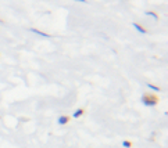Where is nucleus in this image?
I'll list each match as a JSON object with an SVG mask.
<instances>
[{
    "label": "nucleus",
    "instance_id": "nucleus-1",
    "mask_svg": "<svg viewBox=\"0 0 168 148\" xmlns=\"http://www.w3.org/2000/svg\"><path fill=\"white\" fill-rule=\"evenodd\" d=\"M142 103L147 107H153L157 104V98L154 96H143L142 97Z\"/></svg>",
    "mask_w": 168,
    "mask_h": 148
},
{
    "label": "nucleus",
    "instance_id": "nucleus-2",
    "mask_svg": "<svg viewBox=\"0 0 168 148\" xmlns=\"http://www.w3.org/2000/svg\"><path fill=\"white\" fill-rule=\"evenodd\" d=\"M133 28H135L138 32H140V33H146V29L144 28H142L139 24H136V22H133Z\"/></svg>",
    "mask_w": 168,
    "mask_h": 148
},
{
    "label": "nucleus",
    "instance_id": "nucleus-4",
    "mask_svg": "<svg viewBox=\"0 0 168 148\" xmlns=\"http://www.w3.org/2000/svg\"><path fill=\"white\" fill-rule=\"evenodd\" d=\"M67 122H68L67 116H60V118H58V125H65Z\"/></svg>",
    "mask_w": 168,
    "mask_h": 148
},
{
    "label": "nucleus",
    "instance_id": "nucleus-3",
    "mask_svg": "<svg viewBox=\"0 0 168 148\" xmlns=\"http://www.w3.org/2000/svg\"><path fill=\"white\" fill-rule=\"evenodd\" d=\"M33 32V33H38V35H40V36H45V37H50V35H47V33H45V32H40V30H38V29H31Z\"/></svg>",
    "mask_w": 168,
    "mask_h": 148
},
{
    "label": "nucleus",
    "instance_id": "nucleus-5",
    "mask_svg": "<svg viewBox=\"0 0 168 148\" xmlns=\"http://www.w3.org/2000/svg\"><path fill=\"white\" fill-rule=\"evenodd\" d=\"M82 114H84V109H78V111L74 112V118H78V116H81Z\"/></svg>",
    "mask_w": 168,
    "mask_h": 148
},
{
    "label": "nucleus",
    "instance_id": "nucleus-8",
    "mask_svg": "<svg viewBox=\"0 0 168 148\" xmlns=\"http://www.w3.org/2000/svg\"><path fill=\"white\" fill-rule=\"evenodd\" d=\"M122 145L125 148H129V147H131V143H129V141H122Z\"/></svg>",
    "mask_w": 168,
    "mask_h": 148
},
{
    "label": "nucleus",
    "instance_id": "nucleus-7",
    "mask_svg": "<svg viewBox=\"0 0 168 148\" xmlns=\"http://www.w3.org/2000/svg\"><path fill=\"white\" fill-rule=\"evenodd\" d=\"M147 87H149V89H151V90L160 91V87H157V86H154V85H147Z\"/></svg>",
    "mask_w": 168,
    "mask_h": 148
},
{
    "label": "nucleus",
    "instance_id": "nucleus-6",
    "mask_svg": "<svg viewBox=\"0 0 168 148\" xmlns=\"http://www.w3.org/2000/svg\"><path fill=\"white\" fill-rule=\"evenodd\" d=\"M146 15H150V17H153L154 19L159 18V17H157V14H156V12H153V11H146Z\"/></svg>",
    "mask_w": 168,
    "mask_h": 148
},
{
    "label": "nucleus",
    "instance_id": "nucleus-9",
    "mask_svg": "<svg viewBox=\"0 0 168 148\" xmlns=\"http://www.w3.org/2000/svg\"><path fill=\"white\" fill-rule=\"evenodd\" d=\"M75 2H82V3H85V2H86V0H75Z\"/></svg>",
    "mask_w": 168,
    "mask_h": 148
}]
</instances>
